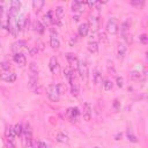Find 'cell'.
<instances>
[{
    "instance_id": "cell-1",
    "label": "cell",
    "mask_w": 148,
    "mask_h": 148,
    "mask_svg": "<svg viewBox=\"0 0 148 148\" xmlns=\"http://www.w3.org/2000/svg\"><path fill=\"white\" fill-rule=\"evenodd\" d=\"M46 94H47V97L51 102H58L60 99V91H59V88H58V84H54V83H51L47 86L46 88Z\"/></svg>"
},
{
    "instance_id": "cell-2",
    "label": "cell",
    "mask_w": 148,
    "mask_h": 148,
    "mask_svg": "<svg viewBox=\"0 0 148 148\" xmlns=\"http://www.w3.org/2000/svg\"><path fill=\"white\" fill-rule=\"evenodd\" d=\"M69 83H71V92L73 96H79V92H80V84H79V80H77V76H76V72L75 69L73 71L72 75L69 76L68 79Z\"/></svg>"
},
{
    "instance_id": "cell-3",
    "label": "cell",
    "mask_w": 148,
    "mask_h": 148,
    "mask_svg": "<svg viewBox=\"0 0 148 148\" xmlns=\"http://www.w3.org/2000/svg\"><path fill=\"white\" fill-rule=\"evenodd\" d=\"M77 73L80 77L84 81L88 80V65L86 61H79L77 64Z\"/></svg>"
},
{
    "instance_id": "cell-4",
    "label": "cell",
    "mask_w": 148,
    "mask_h": 148,
    "mask_svg": "<svg viewBox=\"0 0 148 148\" xmlns=\"http://www.w3.org/2000/svg\"><path fill=\"white\" fill-rule=\"evenodd\" d=\"M118 30H119V25H118L117 20L114 17L110 18L108 21V23H106V31L109 34H111V35H116L118 32Z\"/></svg>"
},
{
    "instance_id": "cell-5",
    "label": "cell",
    "mask_w": 148,
    "mask_h": 148,
    "mask_svg": "<svg viewBox=\"0 0 148 148\" xmlns=\"http://www.w3.org/2000/svg\"><path fill=\"white\" fill-rule=\"evenodd\" d=\"M88 27H89V30H91L92 32L97 31L98 28H99V18L95 15H89L88 17Z\"/></svg>"
},
{
    "instance_id": "cell-6",
    "label": "cell",
    "mask_w": 148,
    "mask_h": 148,
    "mask_svg": "<svg viewBox=\"0 0 148 148\" xmlns=\"http://www.w3.org/2000/svg\"><path fill=\"white\" fill-rule=\"evenodd\" d=\"M23 132L25 133V139H24V147H25V148H34L32 134H31V131H30L29 126H27V128H25V130H23Z\"/></svg>"
},
{
    "instance_id": "cell-7",
    "label": "cell",
    "mask_w": 148,
    "mask_h": 148,
    "mask_svg": "<svg viewBox=\"0 0 148 148\" xmlns=\"http://www.w3.org/2000/svg\"><path fill=\"white\" fill-rule=\"evenodd\" d=\"M0 80H2V81H5V82H8V83L14 82V81L16 80V74H15L14 72H9V71H7V72H1V74H0Z\"/></svg>"
},
{
    "instance_id": "cell-8",
    "label": "cell",
    "mask_w": 148,
    "mask_h": 148,
    "mask_svg": "<svg viewBox=\"0 0 148 148\" xmlns=\"http://www.w3.org/2000/svg\"><path fill=\"white\" fill-rule=\"evenodd\" d=\"M20 7H21V2H20V1H17V0L10 1V8H9V10H8L9 16H10V17H15L16 14L18 13Z\"/></svg>"
},
{
    "instance_id": "cell-9",
    "label": "cell",
    "mask_w": 148,
    "mask_h": 148,
    "mask_svg": "<svg viewBox=\"0 0 148 148\" xmlns=\"http://www.w3.org/2000/svg\"><path fill=\"white\" fill-rule=\"evenodd\" d=\"M53 16H54V12L53 10H49L43 16V25L44 27H50L51 24H53Z\"/></svg>"
},
{
    "instance_id": "cell-10",
    "label": "cell",
    "mask_w": 148,
    "mask_h": 148,
    "mask_svg": "<svg viewBox=\"0 0 148 148\" xmlns=\"http://www.w3.org/2000/svg\"><path fill=\"white\" fill-rule=\"evenodd\" d=\"M66 59H67V61L69 64V67H72L73 69H74V67H77L79 59H77V57L74 53H71V52L66 53Z\"/></svg>"
},
{
    "instance_id": "cell-11",
    "label": "cell",
    "mask_w": 148,
    "mask_h": 148,
    "mask_svg": "<svg viewBox=\"0 0 148 148\" xmlns=\"http://www.w3.org/2000/svg\"><path fill=\"white\" fill-rule=\"evenodd\" d=\"M91 105H90V103H88V102H86L84 104H83V119L86 120V121H89L90 119H91Z\"/></svg>"
},
{
    "instance_id": "cell-12",
    "label": "cell",
    "mask_w": 148,
    "mask_h": 148,
    "mask_svg": "<svg viewBox=\"0 0 148 148\" xmlns=\"http://www.w3.org/2000/svg\"><path fill=\"white\" fill-rule=\"evenodd\" d=\"M83 5L84 2H81V1H73L72 2V10L75 15H80L83 10Z\"/></svg>"
},
{
    "instance_id": "cell-13",
    "label": "cell",
    "mask_w": 148,
    "mask_h": 148,
    "mask_svg": "<svg viewBox=\"0 0 148 148\" xmlns=\"http://www.w3.org/2000/svg\"><path fill=\"white\" fill-rule=\"evenodd\" d=\"M49 67L53 74H57L59 72V64H58V60L56 57H51V59L49 61Z\"/></svg>"
},
{
    "instance_id": "cell-14",
    "label": "cell",
    "mask_w": 148,
    "mask_h": 148,
    "mask_svg": "<svg viewBox=\"0 0 148 148\" xmlns=\"http://www.w3.org/2000/svg\"><path fill=\"white\" fill-rule=\"evenodd\" d=\"M14 61L17 64V65H20V66H25V64H27V58H25V56L23 54V53H15L14 54Z\"/></svg>"
},
{
    "instance_id": "cell-15",
    "label": "cell",
    "mask_w": 148,
    "mask_h": 148,
    "mask_svg": "<svg viewBox=\"0 0 148 148\" xmlns=\"http://www.w3.org/2000/svg\"><path fill=\"white\" fill-rule=\"evenodd\" d=\"M67 113H68V117H69L71 120H76L79 118V116H80V111H79L77 108H71V109H68V112Z\"/></svg>"
},
{
    "instance_id": "cell-16",
    "label": "cell",
    "mask_w": 148,
    "mask_h": 148,
    "mask_svg": "<svg viewBox=\"0 0 148 148\" xmlns=\"http://www.w3.org/2000/svg\"><path fill=\"white\" fill-rule=\"evenodd\" d=\"M87 49H88V51H89L90 53H96V52L98 51V44H97V42L90 39V40L88 42V44H87Z\"/></svg>"
},
{
    "instance_id": "cell-17",
    "label": "cell",
    "mask_w": 148,
    "mask_h": 148,
    "mask_svg": "<svg viewBox=\"0 0 148 148\" xmlns=\"http://www.w3.org/2000/svg\"><path fill=\"white\" fill-rule=\"evenodd\" d=\"M89 32V27H88V23H81L79 25V35L81 37H86Z\"/></svg>"
},
{
    "instance_id": "cell-18",
    "label": "cell",
    "mask_w": 148,
    "mask_h": 148,
    "mask_svg": "<svg viewBox=\"0 0 148 148\" xmlns=\"http://www.w3.org/2000/svg\"><path fill=\"white\" fill-rule=\"evenodd\" d=\"M24 45H25V42H24V40H17V42H15V43L12 45V51L14 52V54H15V53H18V51H20Z\"/></svg>"
},
{
    "instance_id": "cell-19",
    "label": "cell",
    "mask_w": 148,
    "mask_h": 148,
    "mask_svg": "<svg viewBox=\"0 0 148 148\" xmlns=\"http://www.w3.org/2000/svg\"><path fill=\"white\" fill-rule=\"evenodd\" d=\"M125 54H126V46H125V44H123V43L118 44V46H117V56H118V58L123 59L125 57Z\"/></svg>"
},
{
    "instance_id": "cell-20",
    "label": "cell",
    "mask_w": 148,
    "mask_h": 148,
    "mask_svg": "<svg viewBox=\"0 0 148 148\" xmlns=\"http://www.w3.org/2000/svg\"><path fill=\"white\" fill-rule=\"evenodd\" d=\"M50 45L53 50H58L59 46H60V42L54 35H51V37H50Z\"/></svg>"
},
{
    "instance_id": "cell-21",
    "label": "cell",
    "mask_w": 148,
    "mask_h": 148,
    "mask_svg": "<svg viewBox=\"0 0 148 148\" xmlns=\"http://www.w3.org/2000/svg\"><path fill=\"white\" fill-rule=\"evenodd\" d=\"M15 136L16 135H15V132H14V127H12V126L7 127V130H6V139L9 140V141H14Z\"/></svg>"
},
{
    "instance_id": "cell-22",
    "label": "cell",
    "mask_w": 148,
    "mask_h": 148,
    "mask_svg": "<svg viewBox=\"0 0 148 148\" xmlns=\"http://www.w3.org/2000/svg\"><path fill=\"white\" fill-rule=\"evenodd\" d=\"M32 27H34V30H35L36 32H38V34H43V32H44L45 27L43 25V23H42V22H39V21H35Z\"/></svg>"
},
{
    "instance_id": "cell-23",
    "label": "cell",
    "mask_w": 148,
    "mask_h": 148,
    "mask_svg": "<svg viewBox=\"0 0 148 148\" xmlns=\"http://www.w3.org/2000/svg\"><path fill=\"white\" fill-rule=\"evenodd\" d=\"M141 77H142V74L139 71H132L130 73V79L133 81H139V80H141Z\"/></svg>"
},
{
    "instance_id": "cell-24",
    "label": "cell",
    "mask_w": 148,
    "mask_h": 148,
    "mask_svg": "<svg viewBox=\"0 0 148 148\" xmlns=\"http://www.w3.org/2000/svg\"><path fill=\"white\" fill-rule=\"evenodd\" d=\"M56 140L58 142H60V143H67L68 142V136L66 134H64V133H58L56 135Z\"/></svg>"
},
{
    "instance_id": "cell-25",
    "label": "cell",
    "mask_w": 148,
    "mask_h": 148,
    "mask_svg": "<svg viewBox=\"0 0 148 148\" xmlns=\"http://www.w3.org/2000/svg\"><path fill=\"white\" fill-rule=\"evenodd\" d=\"M44 1L43 0H34L32 1V7H34V9L36 10V12H39L40 9H42V7L44 6Z\"/></svg>"
},
{
    "instance_id": "cell-26",
    "label": "cell",
    "mask_w": 148,
    "mask_h": 148,
    "mask_svg": "<svg viewBox=\"0 0 148 148\" xmlns=\"http://www.w3.org/2000/svg\"><path fill=\"white\" fill-rule=\"evenodd\" d=\"M37 82H38V77H37V75L36 74H31V76H30V79H29V88H34V87H36L37 86Z\"/></svg>"
},
{
    "instance_id": "cell-27",
    "label": "cell",
    "mask_w": 148,
    "mask_h": 148,
    "mask_svg": "<svg viewBox=\"0 0 148 148\" xmlns=\"http://www.w3.org/2000/svg\"><path fill=\"white\" fill-rule=\"evenodd\" d=\"M112 87H113V83H112L111 80H104V81H103V89H104L105 91L111 90Z\"/></svg>"
},
{
    "instance_id": "cell-28",
    "label": "cell",
    "mask_w": 148,
    "mask_h": 148,
    "mask_svg": "<svg viewBox=\"0 0 148 148\" xmlns=\"http://www.w3.org/2000/svg\"><path fill=\"white\" fill-rule=\"evenodd\" d=\"M14 132H15V135H16V136H21L22 133H23V127H22V125H21V124H16V125L14 126Z\"/></svg>"
},
{
    "instance_id": "cell-29",
    "label": "cell",
    "mask_w": 148,
    "mask_h": 148,
    "mask_svg": "<svg viewBox=\"0 0 148 148\" xmlns=\"http://www.w3.org/2000/svg\"><path fill=\"white\" fill-rule=\"evenodd\" d=\"M54 14H56V16L58 18H61L62 20V17H64V8L61 6H58L56 8V10H54Z\"/></svg>"
},
{
    "instance_id": "cell-30",
    "label": "cell",
    "mask_w": 148,
    "mask_h": 148,
    "mask_svg": "<svg viewBox=\"0 0 148 148\" xmlns=\"http://www.w3.org/2000/svg\"><path fill=\"white\" fill-rule=\"evenodd\" d=\"M10 68V64L7 62V61H3V62H0V71L1 72H7L9 71Z\"/></svg>"
},
{
    "instance_id": "cell-31",
    "label": "cell",
    "mask_w": 148,
    "mask_h": 148,
    "mask_svg": "<svg viewBox=\"0 0 148 148\" xmlns=\"http://www.w3.org/2000/svg\"><path fill=\"white\" fill-rule=\"evenodd\" d=\"M29 68H30V71H31V73L32 74H36L37 72H38V66H37V64L36 62H30V65H29Z\"/></svg>"
},
{
    "instance_id": "cell-32",
    "label": "cell",
    "mask_w": 148,
    "mask_h": 148,
    "mask_svg": "<svg viewBox=\"0 0 148 148\" xmlns=\"http://www.w3.org/2000/svg\"><path fill=\"white\" fill-rule=\"evenodd\" d=\"M101 80H102V74H101L98 71H96V72H95V74H94V82L97 84Z\"/></svg>"
},
{
    "instance_id": "cell-33",
    "label": "cell",
    "mask_w": 148,
    "mask_h": 148,
    "mask_svg": "<svg viewBox=\"0 0 148 148\" xmlns=\"http://www.w3.org/2000/svg\"><path fill=\"white\" fill-rule=\"evenodd\" d=\"M130 3L133 5V6H136V7H142L145 1L143 0H139V1L138 0H132V1H130Z\"/></svg>"
},
{
    "instance_id": "cell-34",
    "label": "cell",
    "mask_w": 148,
    "mask_h": 148,
    "mask_svg": "<svg viewBox=\"0 0 148 148\" xmlns=\"http://www.w3.org/2000/svg\"><path fill=\"white\" fill-rule=\"evenodd\" d=\"M73 68L72 67H67V68H65V71H64V74H65V76L67 77V79H69V76L72 75V73H73Z\"/></svg>"
},
{
    "instance_id": "cell-35",
    "label": "cell",
    "mask_w": 148,
    "mask_h": 148,
    "mask_svg": "<svg viewBox=\"0 0 148 148\" xmlns=\"http://www.w3.org/2000/svg\"><path fill=\"white\" fill-rule=\"evenodd\" d=\"M126 135H127V138H128V140H130V141H132V142H138V139H136V136H135V135H133V134H132L130 131H127Z\"/></svg>"
},
{
    "instance_id": "cell-36",
    "label": "cell",
    "mask_w": 148,
    "mask_h": 148,
    "mask_svg": "<svg viewBox=\"0 0 148 148\" xmlns=\"http://www.w3.org/2000/svg\"><path fill=\"white\" fill-rule=\"evenodd\" d=\"M38 51H39V50H38L36 46H34V47H31V49L29 50V53H30L31 57H36V56L38 54Z\"/></svg>"
},
{
    "instance_id": "cell-37",
    "label": "cell",
    "mask_w": 148,
    "mask_h": 148,
    "mask_svg": "<svg viewBox=\"0 0 148 148\" xmlns=\"http://www.w3.org/2000/svg\"><path fill=\"white\" fill-rule=\"evenodd\" d=\"M116 82H117V86L119 88H123V86H124V79L121 76H117L116 77Z\"/></svg>"
},
{
    "instance_id": "cell-38",
    "label": "cell",
    "mask_w": 148,
    "mask_h": 148,
    "mask_svg": "<svg viewBox=\"0 0 148 148\" xmlns=\"http://www.w3.org/2000/svg\"><path fill=\"white\" fill-rule=\"evenodd\" d=\"M98 39L101 40V42H103V43H106V35H105V32H99L98 34Z\"/></svg>"
},
{
    "instance_id": "cell-39",
    "label": "cell",
    "mask_w": 148,
    "mask_h": 148,
    "mask_svg": "<svg viewBox=\"0 0 148 148\" xmlns=\"http://www.w3.org/2000/svg\"><path fill=\"white\" fill-rule=\"evenodd\" d=\"M140 40H141L142 44H147V43H148V37H147V35H146V34H142V35L140 36Z\"/></svg>"
},
{
    "instance_id": "cell-40",
    "label": "cell",
    "mask_w": 148,
    "mask_h": 148,
    "mask_svg": "<svg viewBox=\"0 0 148 148\" xmlns=\"http://www.w3.org/2000/svg\"><path fill=\"white\" fill-rule=\"evenodd\" d=\"M124 38H125V40H126L127 44H131V43H132V37H131V35L124 34Z\"/></svg>"
},
{
    "instance_id": "cell-41",
    "label": "cell",
    "mask_w": 148,
    "mask_h": 148,
    "mask_svg": "<svg viewBox=\"0 0 148 148\" xmlns=\"http://www.w3.org/2000/svg\"><path fill=\"white\" fill-rule=\"evenodd\" d=\"M58 88H59L60 94H62V92H65V91H66V86H64L62 83H59V84H58Z\"/></svg>"
},
{
    "instance_id": "cell-42",
    "label": "cell",
    "mask_w": 148,
    "mask_h": 148,
    "mask_svg": "<svg viewBox=\"0 0 148 148\" xmlns=\"http://www.w3.org/2000/svg\"><path fill=\"white\" fill-rule=\"evenodd\" d=\"M127 27H128V24H127L126 22H124V23L121 24V28H120V30H121V32H123V34H125V31L127 30Z\"/></svg>"
},
{
    "instance_id": "cell-43",
    "label": "cell",
    "mask_w": 148,
    "mask_h": 148,
    "mask_svg": "<svg viewBox=\"0 0 148 148\" xmlns=\"http://www.w3.org/2000/svg\"><path fill=\"white\" fill-rule=\"evenodd\" d=\"M76 40H77V38H76V35L72 36V37H71V39H69V45H73V44H75V43H76Z\"/></svg>"
},
{
    "instance_id": "cell-44",
    "label": "cell",
    "mask_w": 148,
    "mask_h": 148,
    "mask_svg": "<svg viewBox=\"0 0 148 148\" xmlns=\"http://www.w3.org/2000/svg\"><path fill=\"white\" fill-rule=\"evenodd\" d=\"M38 50H44V43L43 42H40V40H38L37 42V46H36Z\"/></svg>"
},
{
    "instance_id": "cell-45",
    "label": "cell",
    "mask_w": 148,
    "mask_h": 148,
    "mask_svg": "<svg viewBox=\"0 0 148 148\" xmlns=\"http://www.w3.org/2000/svg\"><path fill=\"white\" fill-rule=\"evenodd\" d=\"M7 148H15L14 141H9V140H7Z\"/></svg>"
},
{
    "instance_id": "cell-46",
    "label": "cell",
    "mask_w": 148,
    "mask_h": 148,
    "mask_svg": "<svg viewBox=\"0 0 148 148\" xmlns=\"http://www.w3.org/2000/svg\"><path fill=\"white\" fill-rule=\"evenodd\" d=\"M73 20H74V21H79V20H80V15H74V16H73Z\"/></svg>"
},
{
    "instance_id": "cell-47",
    "label": "cell",
    "mask_w": 148,
    "mask_h": 148,
    "mask_svg": "<svg viewBox=\"0 0 148 148\" xmlns=\"http://www.w3.org/2000/svg\"><path fill=\"white\" fill-rule=\"evenodd\" d=\"M113 105H114V108H116V109H118V106H119V102L116 99V101H114V103H113Z\"/></svg>"
},
{
    "instance_id": "cell-48",
    "label": "cell",
    "mask_w": 148,
    "mask_h": 148,
    "mask_svg": "<svg viewBox=\"0 0 148 148\" xmlns=\"http://www.w3.org/2000/svg\"><path fill=\"white\" fill-rule=\"evenodd\" d=\"M120 139H121V133H118L116 135V140H120Z\"/></svg>"
},
{
    "instance_id": "cell-49",
    "label": "cell",
    "mask_w": 148,
    "mask_h": 148,
    "mask_svg": "<svg viewBox=\"0 0 148 148\" xmlns=\"http://www.w3.org/2000/svg\"><path fill=\"white\" fill-rule=\"evenodd\" d=\"M95 148H98V147H95Z\"/></svg>"
},
{
    "instance_id": "cell-50",
    "label": "cell",
    "mask_w": 148,
    "mask_h": 148,
    "mask_svg": "<svg viewBox=\"0 0 148 148\" xmlns=\"http://www.w3.org/2000/svg\"><path fill=\"white\" fill-rule=\"evenodd\" d=\"M0 47H1V44H0Z\"/></svg>"
}]
</instances>
